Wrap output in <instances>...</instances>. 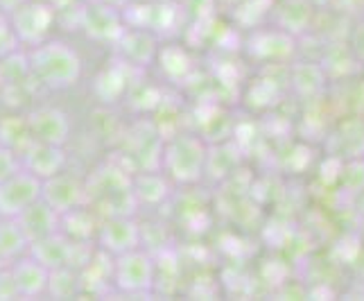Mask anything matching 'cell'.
Segmentation results:
<instances>
[{"mask_svg": "<svg viewBox=\"0 0 364 301\" xmlns=\"http://www.w3.org/2000/svg\"><path fill=\"white\" fill-rule=\"evenodd\" d=\"M30 78L48 89H68L82 78V59L77 50L64 41H41L28 53Z\"/></svg>", "mask_w": 364, "mask_h": 301, "instance_id": "obj_1", "label": "cell"}, {"mask_svg": "<svg viewBox=\"0 0 364 301\" xmlns=\"http://www.w3.org/2000/svg\"><path fill=\"white\" fill-rule=\"evenodd\" d=\"M206 147L195 136H177L163 147L161 154V168L166 170L172 179L181 184H193L202 177L206 166Z\"/></svg>", "mask_w": 364, "mask_h": 301, "instance_id": "obj_2", "label": "cell"}, {"mask_svg": "<svg viewBox=\"0 0 364 301\" xmlns=\"http://www.w3.org/2000/svg\"><path fill=\"white\" fill-rule=\"evenodd\" d=\"M114 277L118 290L124 295H145L154 287V260L141 247L114 256Z\"/></svg>", "mask_w": 364, "mask_h": 301, "instance_id": "obj_3", "label": "cell"}, {"mask_svg": "<svg viewBox=\"0 0 364 301\" xmlns=\"http://www.w3.org/2000/svg\"><path fill=\"white\" fill-rule=\"evenodd\" d=\"M43 181L25 168H18L11 177L0 181V218H16L41 197Z\"/></svg>", "mask_w": 364, "mask_h": 301, "instance_id": "obj_4", "label": "cell"}, {"mask_svg": "<svg viewBox=\"0 0 364 301\" xmlns=\"http://www.w3.org/2000/svg\"><path fill=\"white\" fill-rule=\"evenodd\" d=\"M9 23L14 28L21 43L36 46L46 41V36L55 23V9L46 3H32V0H23V3L9 14Z\"/></svg>", "mask_w": 364, "mask_h": 301, "instance_id": "obj_5", "label": "cell"}, {"mask_svg": "<svg viewBox=\"0 0 364 301\" xmlns=\"http://www.w3.org/2000/svg\"><path fill=\"white\" fill-rule=\"evenodd\" d=\"M41 199L61 218L64 213L86 204V184L80 177L57 172L41 186Z\"/></svg>", "mask_w": 364, "mask_h": 301, "instance_id": "obj_6", "label": "cell"}, {"mask_svg": "<svg viewBox=\"0 0 364 301\" xmlns=\"http://www.w3.org/2000/svg\"><path fill=\"white\" fill-rule=\"evenodd\" d=\"M100 249L118 256L141 245V229L129 216H109L97 231Z\"/></svg>", "mask_w": 364, "mask_h": 301, "instance_id": "obj_7", "label": "cell"}, {"mask_svg": "<svg viewBox=\"0 0 364 301\" xmlns=\"http://www.w3.org/2000/svg\"><path fill=\"white\" fill-rule=\"evenodd\" d=\"M28 127L36 143L66 145L70 136V120L57 107H41L28 116Z\"/></svg>", "mask_w": 364, "mask_h": 301, "instance_id": "obj_8", "label": "cell"}, {"mask_svg": "<svg viewBox=\"0 0 364 301\" xmlns=\"http://www.w3.org/2000/svg\"><path fill=\"white\" fill-rule=\"evenodd\" d=\"M66 166V152L64 145H53V143H32L25 152L21 154V168L32 172L34 177L41 181L55 177Z\"/></svg>", "mask_w": 364, "mask_h": 301, "instance_id": "obj_9", "label": "cell"}, {"mask_svg": "<svg viewBox=\"0 0 364 301\" xmlns=\"http://www.w3.org/2000/svg\"><path fill=\"white\" fill-rule=\"evenodd\" d=\"M82 28L97 41H118L124 32L118 9L107 3H95L86 7L82 14Z\"/></svg>", "mask_w": 364, "mask_h": 301, "instance_id": "obj_10", "label": "cell"}, {"mask_svg": "<svg viewBox=\"0 0 364 301\" xmlns=\"http://www.w3.org/2000/svg\"><path fill=\"white\" fill-rule=\"evenodd\" d=\"M11 277H14L18 297L32 299L48 292V279H50V270L41 265L39 260L30 254H23L16 260L9 263Z\"/></svg>", "mask_w": 364, "mask_h": 301, "instance_id": "obj_11", "label": "cell"}, {"mask_svg": "<svg viewBox=\"0 0 364 301\" xmlns=\"http://www.w3.org/2000/svg\"><path fill=\"white\" fill-rule=\"evenodd\" d=\"M75 249H77V241H70L61 231L46 236L41 241L30 245L28 254L46 265L48 270H57L64 265H73L75 263Z\"/></svg>", "mask_w": 364, "mask_h": 301, "instance_id": "obj_12", "label": "cell"}, {"mask_svg": "<svg viewBox=\"0 0 364 301\" xmlns=\"http://www.w3.org/2000/svg\"><path fill=\"white\" fill-rule=\"evenodd\" d=\"M16 222L21 224V229H23L25 238L30 241V245L59 231V216L43 202L41 197L36 199L34 204H30L23 213H18Z\"/></svg>", "mask_w": 364, "mask_h": 301, "instance_id": "obj_13", "label": "cell"}, {"mask_svg": "<svg viewBox=\"0 0 364 301\" xmlns=\"http://www.w3.org/2000/svg\"><path fill=\"white\" fill-rule=\"evenodd\" d=\"M124 64L132 66H145L147 61H152V57L156 55V43H154V36L145 32V30H136V32H127L124 30L122 36L116 41Z\"/></svg>", "mask_w": 364, "mask_h": 301, "instance_id": "obj_14", "label": "cell"}, {"mask_svg": "<svg viewBox=\"0 0 364 301\" xmlns=\"http://www.w3.org/2000/svg\"><path fill=\"white\" fill-rule=\"evenodd\" d=\"M132 193L136 197V202L145 204H159L168 197L170 186L159 170H143L141 174H136L132 179Z\"/></svg>", "mask_w": 364, "mask_h": 301, "instance_id": "obj_15", "label": "cell"}, {"mask_svg": "<svg viewBox=\"0 0 364 301\" xmlns=\"http://www.w3.org/2000/svg\"><path fill=\"white\" fill-rule=\"evenodd\" d=\"M30 241L25 238L16 218H0V260L11 263L28 254Z\"/></svg>", "mask_w": 364, "mask_h": 301, "instance_id": "obj_16", "label": "cell"}, {"mask_svg": "<svg viewBox=\"0 0 364 301\" xmlns=\"http://www.w3.org/2000/svg\"><path fill=\"white\" fill-rule=\"evenodd\" d=\"M80 287H82V277H80V272L73 270V265L50 270L48 292L55 299H70L80 292Z\"/></svg>", "mask_w": 364, "mask_h": 301, "instance_id": "obj_17", "label": "cell"}, {"mask_svg": "<svg viewBox=\"0 0 364 301\" xmlns=\"http://www.w3.org/2000/svg\"><path fill=\"white\" fill-rule=\"evenodd\" d=\"M321 70L317 66H299L294 70V86L304 93V95H312L321 89Z\"/></svg>", "mask_w": 364, "mask_h": 301, "instance_id": "obj_18", "label": "cell"}, {"mask_svg": "<svg viewBox=\"0 0 364 301\" xmlns=\"http://www.w3.org/2000/svg\"><path fill=\"white\" fill-rule=\"evenodd\" d=\"M342 181L353 193L364 191V161H350L346 168H342Z\"/></svg>", "mask_w": 364, "mask_h": 301, "instance_id": "obj_19", "label": "cell"}, {"mask_svg": "<svg viewBox=\"0 0 364 301\" xmlns=\"http://www.w3.org/2000/svg\"><path fill=\"white\" fill-rule=\"evenodd\" d=\"M21 168V159L14 149H9L7 145L0 143V181H5Z\"/></svg>", "mask_w": 364, "mask_h": 301, "instance_id": "obj_20", "label": "cell"}, {"mask_svg": "<svg viewBox=\"0 0 364 301\" xmlns=\"http://www.w3.org/2000/svg\"><path fill=\"white\" fill-rule=\"evenodd\" d=\"M18 290H16V283L14 277H11V270H9V263H5L0 268V299H16Z\"/></svg>", "mask_w": 364, "mask_h": 301, "instance_id": "obj_21", "label": "cell"}, {"mask_svg": "<svg viewBox=\"0 0 364 301\" xmlns=\"http://www.w3.org/2000/svg\"><path fill=\"white\" fill-rule=\"evenodd\" d=\"M358 211H360V216L364 218V191H362V195H360V202H358Z\"/></svg>", "mask_w": 364, "mask_h": 301, "instance_id": "obj_22", "label": "cell"}]
</instances>
